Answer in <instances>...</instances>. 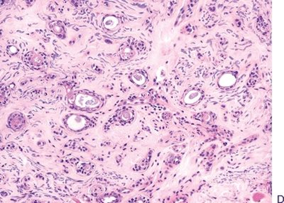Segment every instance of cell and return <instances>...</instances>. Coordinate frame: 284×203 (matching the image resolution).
I'll list each match as a JSON object with an SVG mask.
<instances>
[{
    "instance_id": "obj_1",
    "label": "cell",
    "mask_w": 284,
    "mask_h": 203,
    "mask_svg": "<svg viewBox=\"0 0 284 203\" xmlns=\"http://www.w3.org/2000/svg\"><path fill=\"white\" fill-rule=\"evenodd\" d=\"M75 104L80 108H92L98 106L100 102L96 98L89 95L81 94L76 97Z\"/></svg>"
},
{
    "instance_id": "obj_2",
    "label": "cell",
    "mask_w": 284,
    "mask_h": 203,
    "mask_svg": "<svg viewBox=\"0 0 284 203\" xmlns=\"http://www.w3.org/2000/svg\"><path fill=\"white\" fill-rule=\"evenodd\" d=\"M68 127L73 130H80L85 127L86 120L83 117L74 115L70 116L67 121Z\"/></svg>"
},
{
    "instance_id": "obj_3",
    "label": "cell",
    "mask_w": 284,
    "mask_h": 203,
    "mask_svg": "<svg viewBox=\"0 0 284 203\" xmlns=\"http://www.w3.org/2000/svg\"><path fill=\"white\" fill-rule=\"evenodd\" d=\"M117 24V21L113 16L107 17L104 21V25L107 29H112V28H115Z\"/></svg>"
},
{
    "instance_id": "obj_4",
    "label": "cell",
    "mask_w": 284,
    "mask_h": 203,
    "mask_svg": "<svg viewBox=\"0 0 284 203\" xmlns=\"http://www.w3.org/2000/svg\"><path fill=\"white\" fill-rule=\"evenodd\" d=\"M187 98L188 99V101H186V103L187 104H193V103H195L199 99L200 94L198 92L192 91L187 95Z\"/></svg>"
},
{
    "instance_id": "obj_5",
    "label": "cell",
    "mask_w": 284,
    "mask_h": 203,
    "mask_svg": "<svg viewBox=\"0 0 284 203\" xmlns=\"http://www.w3.org/2000/svg\"><path fill=\"white\" fill-rule=\"evenodd\" d=\"M133 80L136 83H138V84H142V83H144L145 82V78L144 76L142 75H140V74H137V75H134L133 76Z\"/></svg>"
},
{
    "instance_id": "obj_6",
    "label": "cell",
    "mask_w": 284,
    "mask_h": 203,
    "mask_svg": "<svg viewBox=\"0 0 284 203\" xmlns=\"http://www.w3.org/2000/svg\"><path fill=\"white\" fill-rule=\"evenodd\" d=\"M121 52H122V53H121V56H122L123 58H126V57H130L131 52H132V50H131L130 48H129V47H126V48L124 50V51Z\"/></svg>"
},
{
    "instance_id": "obj_7",
    "label": "cell",
    "mask_w": 284,
    "mask_h": 203,
    "mask_svg": "<svg viewBox=\"0 0 284 203\" xmlns=\"http://www.w3.org/2000/svg\"><path fill=\"white\" fill-rule=\"evenodd\" d=\"M280 197V198H281V200H279V201H278V202H283V197H282V196H280V197Z\"/></svg>"
}]
</instances>
